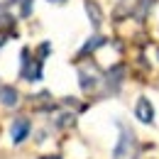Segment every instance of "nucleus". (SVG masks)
<instances>
[{"label": "nucleus", "mask_w": 159, "mask_h": 159, "mask_svg": "<svg viewBox=\"0 0 159 159\" xmlns=\"http://www.w3.org/2000/svg\"><path fill=\"white\" fill-rule=\"evenodd\" d=\"M120 135L115 142V149H113V159H137L139 157V142L137 135L127 127V125H118Z\"/></svg>", "instance_id": "obj_1"}, {"label": "nucleus", "mask_w": 159, "mask_h": 159, "mask_svg": "<svg viewBox=\"0 0 159 159\" xmlns=\"http://www.w3.org/2000/svg\"><path fill=\"white\" fill-rule=\"evenodd\" d=\"M42 66H44V61L39 57H32L27 49H22V71L20 76L25 81H39L42 79Z\"/></svg>", "instance_id": "obj_2"}, {"label": "nucleus", "mask_w": 159, "mask_h": 159, "mask_svg": "<svg viewBox=\"0 0 159 159\" xmlns=\"http://www.w3.org/2000/svg\"><path fill=\"white\" fill-rule=\"evenodd\" d=\"M30 135H32V122H30V118L20 115V118H15L10 122V139H12V144H22Z\"/></svg>", "instance_id": "obj_3"}, {"label": "nucleus", "mask_w": 159, "mask_h": 159, "mask_svg": "<svg viewBox=\"0 0 159 159\" xmlns=\"http://www.w3.org/2000/svg\"><path fill=\"white\" fill-rule=\"evenodd\" d=\"M135 118L142 125H152L154 122V105H152L149 98H144V96L137 98V103H135Z\"/></svg>", "instance_id": "obj_4"}, {"label": "nucleus", "mask_w": 159, "mask_h": 159, "mask_svg": "<svg viewBox=\"0 0 159 159\" xmlns=\"http://www.w3.org/2000/svg\"><path fill=\"white\" fill-rule=\"evenodd\" d=\"M0 103L5 108H15L20 103V93L15 86H0Z\"/></svg>", "instance_id": "obj_5"}, {"label": "nucleus", "mask_w": 159, "mask_h": 159, "mask_svg": "<svg viewBox=\"0 0 159 159\" xmlns=\"http://www.w3.org/2000/svg\"><path fill=\"white\" fill-rule=\"evenodd\" d=\"M105 42H108V39H105L103 34H93L91 39H88V42H86V44H83V47H81L79 57H86V54H91V52H96V49H98V47H103Z\"/></svg>", "instance_id": "obj_6"}, {"label": "nucleus", "mask_w": 159, "mask_h": 159, "mask_svg": "<svg viewBox=\"0 0 159 159\" xmlns=\"http://www.w3.org/2000/svg\"><path fill=\"white\" fill-rule=\"evenodd\" d=\"M86 12L91 15V22L98 27V25H100V10H98V5H96L93 0H86Z\"/></svg>", "instance_id": "obj_7"}, {"label": "nucleus", "mask_w": 159, "mask_h": 159, "mask_svg": "<svg viewBox=\"0 0 159 159\" xmlns=\"http://www.w3.org/2000/svg\"><path fill=\"white\" fill-rule=\"evenodd\" d=\"M74 115H69V113H64V115H61L59 120H57V127H66V125H74Z\"/></svg>", "instance_id": "obj_8"}, {"label": "nucleus", "mask_w": 159, "mask_h": 159, "mask_svg": "<svg viewBox=\"0 0 159 159\" xmlns=\"http://www.w3.org/2000/svg\"><path fill=\"white\" fill-rule=\"evenodd\" d=\"M39 159H61L59 154H44V157H39Z\"/></svg>", "instance_id": "obj_9"}, {"label": "nucleus", "mask_w": 159, "mask_h": 159, "mask_svg": "<svg viewBox=\"0 0 159 159\" xmlns=\"http://www.w3.org/2000/svg\"><path fill=\"white\" fill-rule=\"evenodd\" d=\"M5 42H7V34H0V47H2Z\"/></svg>", "instance_id": "obj_10"}, {"label": "nucleus", "mask_w": 159, "mask_h": 159, "mask_svg": "<svg viewBox=\"0 0 159 159\" xmlns=\"http://www.w3.org/2000/svg\"><path fill=\"white\" fill-rule=\"evenodd\" d=\"M157 57H159V52H157Z\"/></svg>", "instance_id": "obj_11"}]
</instances>
